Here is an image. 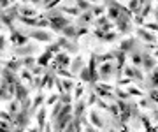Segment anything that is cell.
I'll return each instance as SVG.
<instances>
[{"label": "cell", "mask_w": 158, "mask_h": 132, "mask_svg": "<svg viewBox=\"0 0 158 132\" xmlns=\"http://www.w3.org/2000/svg\"><path fill=\"white\" fill-rule=\"evenodd\" d=\"M149 100H151L155 106H158V88H149Z\"/></svg>", "instance_id": "484cf974"}, {"label": "cell", "mask_w": 158, "mask_h": 132, "mask_svg": "<svg viewBox=\"0 0 158 132\" xmlns=\"http://www.w3.org/2000/svg\"><path fill=\"white\" fill-rule=\"evenodd\" d=\"M58 49H60V44H58V42H55V44H51V46L48 48L49 53H56V55H58Z\"/></svg>", "instance_id": "74e56055"}, {"label": "cell", "mask_w": 158, "mask_h": 132, "mask_svg": "<svg viewBox=\"0 0 158 132\" xmlns=\"http://www.w3.org/2000/svg\"><path fill=\"white\" fill-rule=\"evenodd\" d=\"M137 35H139L142 40L149 42V44H155V42H156V35L151 34V32H149V30H146V28H137Z\"/></svg>", "instance_id": "52a82bcc"}, {"label": "cell", "mask_w": 158, "mask_h": 132, "mask_svg": "<svg viewBox=\"0 0 158 132\" xmlns=\"http://www.w3.org/2000/svg\"><path fill=\"white\" fill-rule=\"evenodd\" d=\"M113 70H114L113 63L111 62H104L100 65V69H98V78L104 79V81H107L109 78H111V74H113Z\"/></svg>", "instance_id": "7a4b0ae2"}, {"label": "cell", "mask_w": 158, "mask_h": 132, "mask_svg": "<svg viewBox=\"0 0 158 132\" xmlns=\"http://www.w3.org/2000/svg\"><path fill=\"white\" fill-rule=\"evenodd\" d=\"M83 113H85V102L83 100H77L76 111H74V118H83Z\"/></svg>", "instance_id": "d6986e66"}, {"label": "cell", "mask_w": 158, "mask_h": 132, "mask_svg": "<svg viewBox=\"0 0 158 132\" xmlns=\"http://www.w3.org/2000/svg\"><path fill=\"white\" fill-rule=\"evenodd\" d=\"M76 27H72V25H67V27H63L62 28V34L67 37V39H70V37H76Z\"/></svg>", "instance_id": "ac0fdd59"}, {"label": "cell", "mask_w": 158, "mask_h": 132, "mask_svg": "<svg viewBox=\"0 0 158 132\" xmlns=\"http://www.w3.org/2000/svg\"><path fill=\"white\" fill-rule=\"evenodd\" d=\"M139 106H141V108H153V109H155V104H153L149 99H141Z\"/></svg>", "instance_id": "d6a6232c"}, {"label": "cell", "mask_w": 158, "mask_h": 132, "mask_svg": "<svg viewBox=\"0 0 158 132\" xmlns=\"http://www.w3.org/2000/svg\"><path fill=\"white\" fill-rule=\"evenodd\" d=\"M58 44H60V48H65V49H69V51H77V44H70L67 37L60 39L58 40Z\"/></svg>", "instance_id": "9a60e30c"}, {"label": "cell", "mask_w": 158, "mask_h": 132, "mask_svg": "<svg viewBox=\"0 0 158 132\" xmlns=\"http://www.w3.org/2000/svg\"><path fill=\"white\" fill-rule=\"evenodd\" d=\"M56 65H58V67L70 65V58H69L67 53H58V55H56ZM56 65H55V67H56Z\"/></svg>", "instance_id": "7c38bea8"}, {"label": "cell", "mask_w": 158, "mask_h": 132, "mask_svg": "<svg viewBox=\"0 0 158 132\" xmlns=\"http://www.w3.org/2000/svg\"><path fill=\"white\" fill-rule=\"evenodd\" d=\"M74 2L77 4V9H79V11H90V7H91L90 2H86V0H74Z\"/></svg>", "instance_id": "d4e9b609"}, {"label": "cell", "mask_w": 158, "mask_h": 132, "mask_svg": "<svg viewBox=\"0 0 158 132\" xmlns=\"http://www.w3.org/2000/svg\"><path fill=\"white\" fill-rule=\"evenodd\" d=\"M114 58V53H106V55H98V57H95L97 63H104V62H111Z\"/></svg>", "instance_id": "7402d4cb"}, {"label": "cell", "mask_w": 158, "mask_h": 132, "mask_svg": "<svg viewBox=\"0 0 158 132\" xmlns=\"http://www.w3.org/2000/svg\"><path fill=\"white\" fill-rule=\"evenodd\" d=\"M55 102H58V95H53V97L48 99V104H55Z\"/></svg>", "instance_id": "60d3db41"}, {"label": "cell", "mask_w": 158, "mask_h": 132, "mask_svg": "<svg viewBox=\"0 0 158 132\" xmlns=\"http://www.w3.org/2000/svg\"><path fill=\"white\" fill-rule=\"evenodd\" d=\"M123 72H125V76L128 78V79H135L137 83H142L144 81V76H142V72L139 69H137L135 65H127V67H123Z\"/></svg>", "instance_id": "6da1fadb"}, {"label": "cell", "mask_w": 158, "mask_h": 132, "mask_svg": "<svg viewBox=\"0 0 158 132\" xmlns=\"http://www.w3.org/2000/svg\"><path fill=\"white\" fill-rule=\"evenodd\" d=\"M62 11H63V12H70V14H76V16L79 14V9H77V7H63Z\"/></svg>", "instance_id": "8d00e7d4"}, {"label": "cell", "mask_w": 158, "mask_h": 132, "mask_svg": "<svg viewBox=\"0 0 158 132\" xmlns=\"http://www.w3.org/2000/svg\"><path fill=\"white\" fill-rule=\"evenodd\" d=\"M4 48H6V37H2V35H0V51H2Z\"/></svg>", "instance_id": "b9f144b4"}, {"label": "cell", "mask_w": 158, "mask_h": 132, "mask_svg": "<svg viewBox=\"0 0 158 132\" xmlns=\"http://www.w3.org/2000/svg\"><path fill=\"white\" fill-rule=\"evenodd\" d=\"M95 35L100 40H104V42H113V40L118 39V34H114V32H104V30H95Z\"/></svg>", "instance_id": "8992f818"}, {"label": "cell", "mask_w": 158, "mask_h": 132, "mask_svg": "<svg viewBox=\"0 0 158 132\" xmlns=\"http://www.w3.org/2000/svg\"><path fill=\"white\" fill-rule=\"evenodd\" d=\"M90 121L97 127V129H100V127L104 125V121L100 120V115H98L97 111H90Z\"/></svg>", "instance_id": "5bb4252c"}, {"label": "cell", "mask_w": 158, "mask_h": 132, "mask_svg": "<svg viewBox=\"0 0 158 132\" xmlns=\"http://www.w3.org/2000/svg\"><path fill=\"white\" fill-rule=\"evenodd\" d=\"M86 2H90V4H91V2H95V0H86Z\"/></svg>", "instance_id": "f907efd6"}, {"label": "cell", "mask_w": 158, "mask_h": 132, "mask_svg": "<svg viewBox=\"0 0 158 132\" xmlns=\"http://www.w3.org/2000/svg\"><path fill=\"white\" fill-rule=\"evenodd\" d=\"M116 95H118L119 99H123V100H130V95L127 92H123V90H119V88H116Z\"/></svg>", "instance_id": "e575fe53"}, {"label": "cell", "mask_w": 158, "mask_h": 132, "mask_svg": "<svg viewBox=\"0 0 158 132\" xmlns=\"http://www.w3.org/2000/svg\"><path fill=\"white\" fill-rule=\"evenodd\" d=\"M127 93H128L130 97H132V95H134V97H142V95H144V93H142L139 88H135V86H128V92Z\"/></svg>", "instance_id": "83f0119b"}, {"label": "cell", "mask_w": 158, "mask_h": 132, "mask_svg": "<svg viewBox=\"0 0 158 132\" xmlns=\"http://www.w3.org/2000/svg\"><path fill=\"white\" fill-rule=\"evenodd\" d=\"M18 12H21V14H23V16H34V14H35V11H34V9H28V7H21V9H18Z\"/></svg>", "instance_id": "1f68e13d"}, {"label": "cell", "mask_w": 158, "mask_h": 132, "mask_svg": "<svg viewBox=\"0 0 158 132\" xmlns=\"http://www.w3.org/2000/svg\"><path fill=\"white\" fill-rule=\"evenodd\" d=\"M16 109H18L16 102H12V104H11V113H12V115H16Z\"/></svg>", "instance_id": "f6af8a7d"}, {"label": "cell", "mask_w": 158, "mask_h": 132, "mask_svg": "<svg viewBox=\"0 0 158 132\" xmlns=\"http://www.w3.org/2000/svg\"><path fill=\"white\" fill-rule=\"evenodd\" d=\"M153 57H158V51H155V53H153Z\"/></svg>", "instance_id": "c3c4849f"}, {"label": "cell", "mask_w": 158, "mask_h": 132, "mask_svg": "<svg viewBox=\"0 0 158 132\" xmlns=\"http://www.w3.org/2000/svg\"><path fill=\"white\" fill-rule=\"evenodd\" d=\"M130 55V60H132V65H135V67H139V65H142V53L141 51H134L128 53Z\"/></svg>", "instance_id": "4fadbf2b"}, {"label": "cell", "mask_w": 158, "mask_h": 132, "mask_svg": "<svg viewBox=\"0 0 158 132\" xmlns=\"http://www.w3.org/2000/svg\"><path fill=\"white\" fill-rule=\"evenodd\" d=\"M79 76H81V79L85 81V83H90V79H91V69H90V67H83V69L79 70Z\"/></svg>", "instance_id": "e0dca14e"}, {"label": "cell", "mask_w": 158, "mask_h": 132, "mask_svg": "<svg viewBox=\"0 0 158 132\" xmlns=\"http://www.w3.org/2000/svg\"><path fill=\"white\" fill-rule=\"evenodd\" d=\"M40 72H42V67H35V69H32V74H40Z\"/></svg>", "instance_id": "ee69618b"}, {"label": "cell", "mask_w": 158, "mask_h": 132, "mask_svg": "<svg viewBox=\"0 0 158 132\" xmlns=\"http://www.w3.org/2000/svg\"><path fill=\"white\" fill-rule=\"evenodd\" d=\"M0 118H4V120H11V116L7 115L6 111H0Z\"/></svg>", "instance_id": "7bdbcfd3"}, {"label": "cell", "mask_w": 158, "mask_h": 132, "mask_svg": "<svg viewBox=\"0 0 158 132\" xmlns=\"http://www.w3.org/2000/svg\"><path fill=\"white\" fill-rule=\"evenodd\" d=\"M81 93H83V88L79 86L77 90H76V99H79V97H81Z\"/></svg>", "instance_id": "bcb514c9"}, {"label": "cell", "mask_w": 158, "mask_h": 132, "mask_svg": "<svg viewBox=\"0 0 158 132\" xmlns=\"http://www.w3.org/2000/svg\"><path fill=\"white\" fill-rule=\"evenodd\" d=\"M28 37H32V39H35V40H48L49 42L51 40V34L49 32H44V30H34V32H30V35Z\"/></svg>", "instance_id": "9c48e42d"}, {"label": "cell", "mask_w": 158, "mask_h": 132, "mask_svg": "<svg viewBox=\"0 0 158 132\" xmlns=\"http://www.w3.org/2000/svg\"><path fill=\"white\" fill-rule=\"evenodd\" d=\"M155 16H156V21H158V11H156V12H155Z\"/></svg>", "instance_id": "681fc988"}, {"label": "cell", "mask_w": 158, "mask_h": 132, "mask_svg": "<svg viewBox=\"0 0 158 132\" xmlns=\"http://www.w3.org/2000/svg\"><path fill=\"white\" fill-rule=\"evenodd\" d=\"M83 67H85V62H83L81 57H76V60L70 62V70H72V74H76V72L79 74V70L83 69Z\"/></svg>", "instance_id": "8fae6325"}, {"label": "cell", "mask_w": 158, "mask_h": 132, "mask_svg": "<svg viewBox=\"0 0 158 132\" xmlns=\"http://www.w3.org/2000/svg\"><path fill=\"white\" fill-rule=\"evenodd\" d=\"M21 65H23V60H12V62H7V69L16 72V70L21 69Z\"/></svg>", "instance_id": "ffe728a7"}, {"label": "cell", "mask_w": 158, "mask_h": 132, "mask_svg": "<svg viewBox=\"0 0 158 132\" xmlns=\"http://www.w3.org/2000/svg\"><path fill=\"white\" fill-rule=\"evenodd\" d=\"M30 2H32V4H39L40 0H30Z\"/></svg>", "instance_id": "7dc6e473"}, {"label": "cell", "mask_w": 158, "mask_h": 132, "mask_svg": "<svg viewBox=\"0 0 158 132\" xmlns=\"http://www.w3.org/2000/svg\"><path fill=\"white\" fill-rule=\"evenodd\" d=\"M51 58H53V53H49L48 49H46V53H44V55L37 58V63H39L40 67H44V65H48V63L51 62Z\"/></svg>", "instance_id": "2e32d148"}, {"label": "cell", "mask_w": 158, "mask_h": 132, "mask_svg": "<svg viewBox=\"0 0 158 132\" xmlns=\"http://www.w3.org/2000/svg\"><path fill=\"white\" fill-rule=\"evenodd\" d=\"M72 85H74V83H72V81H70V79H62V88H63V92H70V90H72Z\"/></svg>", "instance_id": "f1b7e54d"}, {"label": "cell", "mask_w": 158, "mask_h": 132, "mask_svg": "<svg viewBox=\"0 0 158 132\" xmlns=\"http://www.w3.org/2000/svg\"><path fill=\"white\" fill-rule=\"evenodd\" d=\"M107 12H109V19H113V21H116V19H118V18L123 14V12L118 11L116 7H109V11H107Z\"/></svg>", "instance_id": "cb8c5ba5"}, {"label": "cell", "mask_w": 158, "mask_h": 132, "mask_svg": "<svg viewBox=\"0 0 158 132\" xmlns=\"http://www.w3.org/2000/svg\"><path fill=\"white\" fill-rule=\"evenodd\" d=\"M0 132H11V127L6 123H0Z\"/></svg>", "instance_id": "ab89813d"}, {"label": "cell", "mask_w": 158, "mask_h": 132, "mask_svg": "<svg viewBox=\"0 0 158 132\" xmlns=\"http://www.w3.org/2000/svg\"><path fill=\"white\" fill-rule=\"evenodd\" d=\"M11 34H12V42H14L16 46H25V44H28V35L19 34L16 28H11Z\"/></svg>", "instance_id": "277c9868"}, {"label": "cell", "mask_w": 158, "mask_h": 132, "mask_svg": "<svg viewBox=\"0 0 158 132\" xmlns=\"http://www.w3.org/2000/svg\"><path fill=\"white\" fill-rule=\"evenodd\" d=\"M144 28H149V30H153V32H158V23H146Z\"/></svg>", "instance_id": "f35d334b"}, {"label": "cell", "mask_w": 158, "mask_h": 132, "mask_svg": "<svg viewBox=\"0 0 158 132\" xmlns=\"http://www.w3.org/2000/svg\"><path fill=\"white\" fill-rule=\"evenodd\" d=\"M42 99H44V95H42V93H40V95H39V97H37V99H35V102H34V104H32V108H30V113H34V111H35V109H37V108H39V106H40V104H42Z\"/></svg>", "instance_id": "f546056e"}, {"label": "cell", "mask_w": 158, "mask_h": 132, "mask_svg": "<svg viewBox=\"0 0 158 132\" xmlns=\"http://www.w3.org/2000/svg\"><path fill=\"white\" fill-rule=\"evenodd\" d=\"M34 51H35V48L30 44V46H25V48H18L16 53L19 57H27V55H30V53H34Z\"/></svg>", "instance_id": "44dd1931"}, {"label": "cell", "mask_w": 158, "mask_h": 132, "mask_svg": "<svg viewBox=\"0 0 158 132\" xmlns=\"http://www.w3.org/2000/svg\"><path fill=\"white\" fill-rule=\"evenodd\" d=\"M14 92H16V100H18V102H23V100H27V99H28V92H27V88H25L21 83H16Z\"/></svg>", "instance_id": "ba28073f"}, {"label": "cell", "mask_w": 158, "mask_h": 132, "mask_svg": "<svg viewBox=\"0 0 158 132\" xmlns=\"http://www.w3.org/2000/svg\"><path fill=\"white\" fill-rule=\"evenodd\" d=\"M128 9L132 12H134V14H137V12L141 11V6H139V0H130L128 2Z\"/></svg>", "instance_id": "4316f807"}, {"label": "cell", "mask_w": 158, "mask_h": 132, "mask_svg": "<svg viewBox=\"0 0 158 132\" xmlns=\"http://www.w3.org/2000/svg\"><path fill=\"white\" fill-rule=\"evenodd\" d=\"M44 118H46V109H40L39 113H37V121H39L40 127L44 125Z\"/></svg>", "instance_id": "836d02e7"}, {"label": "cell", "mask_w": 158, "mask_h": 132, "mask_svg": "<svg viewBox=\"0 0 158 132\" xmlns=\"http://www.w3.org/2000/svg\"><path fill=\"white\" fill-rule=\"evenodd\" d=\"M142 67L146 69V72H151L155 67H156V60L153 55H146V53H142Z\"/></svg>", "instance_id": "5b68a950"}, {"label": "cell", "mask_w": 158, "mask_h": 132, "mask_svg": "<svg viewBox=\"0 0 158 132\" xmlns=\"http://www.w3.org/2000/svg\"><path fill=\"white\" fill-rule=\"evenodd\" d=\"M53 83H55V76L51 74V72H48V74L44 76V79H42V85L40 86H48V88H51Z\"/></svg>", "instance_id": "603a6c76"}, {"label": "cell", "mask_w": 158, "mask_h": 132, "mask_svg": "<svg viewBox=\"0 0 158 132\" xmlns=\"http://www.w3.org/2000/svg\"><path fill=\"white\" fill-rule=\"evenodd\" d=\"M81 21H83V23H91V21H93V14H91L90 11H86L85 14L81 16Z\"/></svg>", "instance_id": "4dcf8cb0"}, {"label": "cell", "mask_w": 158, "mask_h": 132, "mask_svg": "<svg viewBox=\"0 0 158 132\" xmlns=\"http://www.w3.org/2000/svg\"><path fill=\"white\" fill-rule=\"evenodd\" d=\"M34 57H25L23 58V65H27V67H32V65H34Z\"/></svg>", "instance_id": "d590c367"}, {"label": "cell", "mask_w": 158, "mask_h": 132, "mask_svg": "<svg viewBox=\"0 0 158 132\" xmlns=\"http://www.w3.org/2000/svg\"><path fill=\"white\" fill-rule=\"evenodd\" d=\"M116 27H118V30H119V32H123V34L130 32V16L121 14V16L116 19Z\"/></svg>", "instance_id": "3957f363"}, {"label": "cell", "mask_w": 158, "mask_h": 132, "mask_svg": "<svg viewBox=\"0 0 158 132\" xmlns=\"http://www.w3.org/2000/svg\"><path fill=\"white\" fill-rule=\"evenodd\" d=\"M119 49H121V51H125L127 55H128V53H132L134 49H135V39H134V37H132V39H125L123 42L119 44Z\"/></svg>", "instance_id": "30bf717a"}]
</instances>
